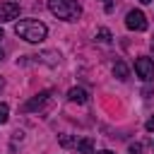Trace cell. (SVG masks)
I'll return each instance as SVG.
<instances>
[{"mask_svg": "<svg viewBox=\"0 0 154 154\" xmlns=\"http://www.w3.org/2000/svg\"><path fill=\"white\" fill-rule=\"evenodd\" d=\"M14 34L29 43H41L46 36H48V26L38 19H22L14 24Z\"/></svg>", "mask_w": 154, "mask_h": 154, "instance_id": "obj_1", "label": "cell"}, {"mask_svg": "<svg viewBox=\"0 0 154 154\" xmlns=\"http://www.w3.org/2000/svg\"><path fill=\"white\" fill-rule=\"evenodd\" d=\"M48 10L63 22H77L82 14V7L77 0H48Z\"/></svg>", "mask_w": 154, "mask_h": 154, "instance_id": "obj_2", "label": "cell"}, {"mask_svg": "<svg viewBox=\"0 0 154 154\" xmlns=\"http://www.w3.org/2000/svg\"><path fill=\"white\" fill-rule=\"evenodd\" d=\"M51 106H53V91H51V89H46V91H38L34 99H29V101L22 106V111H24V113H31V111L46 113Z\"/></svg>", "mask_w": 154, "mask_h": 154, "instance_id": "obj_3", "label": "cell"}, {"mask_svg": "<svg viewBox=\"0 0 154 154\" xmlns=\"http://www.w3.org/2000/svg\"><path fill=\"white\" fill-rule=\"evenodd\" d=\"M135 72H137V77L142 82H154V60L147 58V55L137 58L135 60Z\"/></svg>", "mask_w": 154, "mask_h": 154, "instance_id": "obj_4", "label": "cell"}, {"mask_svg": "<svg viewBox=\"0 0 154 154\" xmlns=\"http://www.w3.org/2000/svg\"><path fill=\"white\" fill-rule=\"evenodd\" d=\"M125 26H128L130 31H144L149 24H147V17H144L142 10H130L128 17H125Z\"/></svg>", "mask_w": 154, "mask_h": 154, "instance_id": "obj_5", "label": "cell"}, {"mask_svg": "<svg viewBox=\"0 0 154 154\" xmlns=\"http://www.w3.org/2000/svg\"><path fill=\"white\" fill-rule=\"evenodd\" d=\"M19 65H29V63H46V65H51V67H55L58 63H60V55L58 53H53V51H46V53H41V55H24L22 60H17Z\"/></svg>", "mask_w": 154, "mask_h": 154, "instance_id": "obj_6", "label": "cell"}, {"mask_svg": "<svg viewBox=\"0 0 154 154\" xmlns=\"http://www.w3.org/2000/svg\"><path fill=\"white\" fill-rule=\"evenodd\" d=\"M19 17V2H0V24L2 22H12Z\"/></svg>", "mask_w": 154, "mask_h": 154, "instance_id": "obj_7", "label": "cell"}, {"mask_svg": "<svg viewBox=\"0 0 154 154\" xmlns=\"http://www.w3.org/2000/svg\"><path fill=\"white\" fill-rule=\"evenodd\" d=\"M67 101H72V103H89V91L82 89V87H72L67 91Z\"/></svg>", "mask_w": 154, "mask_h": 154, "instance_id": "obj_8", "label": "cell"}, {"mask_svg": "<svg viewBox=\"0 0 154 154\" xmlns=\"http://www.w3.org/2000/svg\"><path fill=\"white\" fill-rule=\"evenodd\" d=\"M77 152L79 154H94V140L91 137H82V140H77Z\"/></svg>", "mask_w": 154, "mask_h": 154, "instance_id": "obj_9", "label": "cell"}, {"mask_svg": "<svg viewBox=\"0 0 154 154\" xmlns=\"http://www.w3.org/2000/svg\"><path fill=\"white\" fill-rule=\"evenodd\" d=\"M113 75H116L118 79H128V77H130V70H128V65H125L123 60H118V63L113 65Z\"/></svg>", "mask_w": 154, "mask_h": 154, "instance_id": "obj_10", "label": "cell"}, {"mask_svg": "<svg viewBox=\"0 0 154 154\" xmlns=\"http://www.w3.org/2000/svg\"><path fill=\"white\" fill-rule=\"evenodd\" d=\"M96 41H101V43H111V31H108V29H99V31H96Z\"/></svg>", "mask_w": 154, "mask_h": 154, "instance_id": "obj_11", "label": "cell"}, {"mask_svg": "<svg viewBox=\"0 0 154 154\" xmlns=\"http://www.w3.org/2000/svg\"><path fill=\"white\" fill-rule=\"evenodd\" d=\"M7 118H10V106L7 103H0V125L7 123Z\"/></svg>", "mask_w": 154, "mask_h": 154, "instance_id": "obj_12", "label": "cell"}, {"mask_svg": "<svg viewBox=\"0 0 154 154\" xmlns=\"http://www.w3.org/2000/svg\"><path fill=\"white\" fill-rule=\"evenodd\" d=\"M130 154H142V144L140 142H132L130 144Z\"/></svg>", "mask_w": 154, "mask_h": 154, "instance_id": "obj_13", "label": "cell"}, {"mask_svg": "<svg viewBox=\"0 0 154 154\" xmlns=\"http://www.w3.org/2000/svg\"><path fill=\"white\" fill-rule=\"evenodd\" d=\"M60 144H63V147H70V144H72V137H70V135H63V137H60Z\"/></svg>", "mask_w": 154, "mask_h": 154, "instance_id": "obj_14", "label": "cell"}, {"mask_svg": "<svg viewBox=\"0 0 154 154\" xmlns=\"http://www.w3.org/2000/svg\"><path fill=\"white\" fill-rule=\"evenodd\" d=\"M144 128H147V130H149V132H154V116H152V118H149V120H147V123H144Z\"/></svg>", "mask_w": 154, "mask_h": 154, "instance_id": "obj_15", "label": "cell"}, {"mask_svg": "<svg viewBox=\"0 0 154 154\" xmlns=\"http://www.w3.org/2000/svg\"><path fill=\"white\" fill-rule=\"evenodd\" d=\"M101 2L106 5V12H111V10H113V2H111V0H101Z\"/></svg>", "mask_w": 154, "mask_h": 154, "instance_id": "obj_16", "label": "cell"}, {"mask_svg": "<svg viewBox=\"0 0 154 154\" xmlns=\"http://www.w3.org/2000/svg\"><path fill=\"white\" fill-rule=\"evenodd\" d=\"M96 154H113L111 149H101V152H96Z\"/></svg>", "mask_w": 154, "mask_h": 154, "instance_id": "obj_17", "label": "cell"}, {"mask_svg": "<svg viewBox=\"0 0 154 154\" xmlns=\"http://www.w3.org/2000/svg\"><path fill=\"white\" fill-rule=\"evenodd\" d=\"M2 58H5V53H2V48H0V60H2Z\"/></svg>", "mask_w": 154, "mask_h": 154, "instance_id": "obj_18", "label": "cell"}, {"mask_svg": "<svg viewBox=\"0 0 154 154\" xmlns=\"http://www.w3.org/2000/svg\"><path fill=\"white\" fill-rule=\"evenodd\" d=\"M2 87H5V82H2V77H0V89H2Z\"/></svg>", "mask_w": 154, "mask_h": 154, "instance_id": "obj_19", "label": "cell"}, {"mask_svg": "<svg viewBox=\"0 0 154 154\" xmlns=\"http://www.w3.org/2000/svg\"><path fill=\"white\" fill-rule=\"evenodd\" d=\"M140 2H144V5H147V2H152V0H140Z\"/></svg>", "mask_w": 154, "mask_h": 154, "instance_id": "obj_20", "label": "cell"}, {"mask_svg": "<svg viewBox=\"0 0 154 154\" xmlns=\"http://www.w3.org/2000/svg\"><path fill=\"white\" fill-rule=\"evenodd\" d=\"M2 36H5V34H2V29H0V38H2Z\"/></svg>", "mask_w": 154, "mask_h": 154, "instance_id": "obj_21", "label": "cell"}, {"mask_svg": "<svg viewBox=\"0 0 154 154\" xmlns=\"http://www.w3.org/2000/svg\"><path fill=\"white\" fill-rule=\"evenodd\" d=\"M152 48H154V36H152Z\"/></svg>", "mask_w": 154, "mask_h": 154, "instance_id": "obj_22", "label": "cell"}]
</instances>
